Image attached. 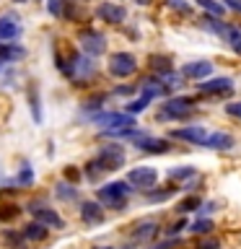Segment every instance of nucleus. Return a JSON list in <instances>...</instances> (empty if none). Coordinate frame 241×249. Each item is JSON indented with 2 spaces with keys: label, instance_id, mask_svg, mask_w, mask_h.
<instances>
[{
  "label": "nucleus",
  "instance_id": "nucleus-1",
  "mask_svg": "<svg viewBox=\"0 0 241 249\" xmlns=\"http://www.w3.org/2000/svg\"><path fill=\"white\" fill-rule=\"evenodd\" d=\"M122 166H124V148L120 143H109L101 145L99 156L86 166V174H88V179H99L101 171H117Z\"/></svg>",
  "mask_w": 241,
  "mask_h": 249
},
{
  "label": "nucleus",
  "instance_id": "nucleus-2",
  "mask_svg": "<svg viewBox=\"0 0 241 249\" xmlns=\"http://www.w3.org/2000/svg\"><path fill=\"white\" fill-rule=\"evenodd\" d=\"M197 109V96H171L161 104L158 120L161 122H182L189 120Z\"/></svg>",
  "mask_w": 241,
  "mask_h": 249
},
{
  "label": "nucleus",
  "instance_id": "nucleus-3",
  "mask_svg": "<svg viewBox=\"0 0 241 249\" xmlns=\"http://www.w3.org/2000/svg\"><path fill=\"white\" fill-rule=\"evenodd\" d=\"M130 192H132V184H130V182H109V184H104V187H99L96 195H99L101 205L114 208V210H122V208H127Z\"/></svg>",
  "mask_w": 241,
  "mask_h": 249
},
{
  "label": "nucleus",
  "instance_id": "nucleus-4",
  "mask_svg": "<svg viewBox=\"0 0 241 249\" xmlns=\"http://www.w3.org/2000/svg\"><path fill=\"white\" fill-rule=\"evenodd\" d=\"M93 122L99 124L104 132H114V130H130L135 127V114H127V112H104V114H96Z\"/></svg>",
  "mask_w": 241,
  "mask_h": 249
},
{
  "label": "nucleus",
  "instance_id": "nucleus-5",
  "mask_svg": "<svg viewBox=\"0 0 241 249\" xmlns=\"http://www.w3.org/2000/svg\"><path fill=\"white\" fill-rule=\"evenodd\" d=\"M132 143H135L143 153H169L171 151V143L166 138H153V135H148V132H143V130H135L132 132Z\"/></svg>",
  "mask_w": 241,
  "mask_h": 249
},
{
  "label": "nucleus",
  "instance_id": "nucleus-6",
  "mask_svg": "<svg viewBox=\"0 0 241 249\" xmlns=\"http://www.w3.org/2000/svg\"><path fill=\"white\" fill-rule=\"evenodd\" d=\"M138 70V60L132 52H114L112 60H109V73L114 78H130L135 75Z\"/></svg>",
  "mask_w": 241,
  "mask_h": 249
},
{
  "label": "nucleus",
  "instance_id": "nucleus-7",
  "mask_svg": "<svg viewBox=\"0 0 241 249\" xmlns=\"http://www.w3.org/2000/svg\"><path fill=\"white\" fill-rule=\"evenodd\" d=\"M197 93L200 96H228V93H233V81L228 75L207 78V81L197 83Z\"/></svg>",
  "mask_w": 241,
  "mask_h": 249
},
{
  "label": "nucleus",
  "instance_id": "nucleus-8",
  "mask_svg": "<svg viewBox=\"0 0 241 249\" xmlns=\"http://www.w3.org/2000/svg\"><path fill=\"white\" fill-rule=\"evenodd\" d=\"M127 182L132 184V190H151V187L158 182V171L153 166H135L127 174Z\"/></svg>",
  "mask_w": 241,
  "mask_h": 249
},
{
  "label": "nucleus",
  "instance_id": "nucleus-9",
  "mask_svg": "<svg viewBox=\"0 0 241 249\" xmlns=\"http://www.w3.org/2000/svg\"><path fill=\"white\" fill-rule=\"evenodd\" d=\"M81 47L88 57H99L106 50V39H104V34H99L93 29H83L81 31Z\"/></svg>",
  "mask_w": 241,
  "mask_h": 249
},
{
  "label": "nucleus",
  "instance_id": "nucleus-10",
  "mask_svg": "<svg viewBox=\"0 0 241 249\" xmlns=\"http://www.w3.org/2000/svg\"><path fill=\"white\" fill-rule=\"evenodd\" d=\"M179 73H182V78H187V81H202V78H207L210 73H213V62H207V60L184 62Z\"/></svg>",
  "mask_w": 241,
  "mask_h": 249
},
{
  "label": "nucleus",
  "instance_id": "nucleus-11",
  "mask_svg": "<svg viewBox=\"0 0 241 249\" xmlns=\"http://www.w3.org/2000/svg\"><path fill=\"white\" fill-rule=\"evenodd\" d=\"M171 138L174 140H187L192 145H202L207 138V130L202 124H189V127H179V130H171Z\"/></svg>",
  "mask_w": 241,
  "mask_h": 249
},
{
  "label": "nucleus",
  "instance_id": "nucleus-12",
  "mask_svg": "<svg viewBox=\"0 0 241 249\" xmlns=\"http://www.w3.org/2000/svg\"><path fill=\"white\" fill-rule=\"evenodd\" d=\"M31 213L36 215V221L42 223V226H47V229H62V218L54 213L52 208H44V205H39V202H31Z\"/></svg>",
  "mask_w": 241,
  "mask_h": 249
},
{
  "label": "nucleus",
  "instance_id": "nucleus-13",
  "mask_svg": "<svg viewBox=\"0 0 241 249\" xmlns=\"http://www.w3.org/2000/svg\"><path fill=\"white\" fill-rule=\"evenodd\" d=\"M96 16L106 23H122L124 18H127V8L117 5V3H101L96 8Z\"/></svg>",
  "mask_w": 241,
  "mask_h": 249
},
{
  "label": "nucleus",
  "instance_id": "nucleus-14",
  "mask_svg": "<svg viewBox=\"0 0 241 249\" xmlns=\"http://www.w3.org/2000/svg\"><path fill=\"white\" fill-rule=\"evenodd\" d=\"M202 145L210 148V151H231V148L236 145V140H233V135H228V132H207V138Z\"/></svg>",
  "mask_w": 241,
  "mask_h": 249
},
{
  "label": "nucleus",
  "instance_id": "nucleus-15",
  "mask_svg": "<svg viewBox=\"0 0 241 249\" xmlns=\"http://www.w3.org/2000/svg\"><path fill=\"white\" fill-rule=\"evenodd\" d=\"M81 218H83V223H88V226H96L104 221V208L99 205V202H91V200H86L83 205H81Z\"/></svg>",
  "mask_w": 241,
  "mask_h": 249
},
{
  "label": "nucleus",
  "instance_id": "nucleus-16",
  "mask_svg": "<svg viewBox=\"0 0 241 249\" xmlns=\"http://www.w3.org/2000/svg\"><path fill=\"white\" fill-rule=\"evenodd\" d=\"M205 31H210V34H215V36H221V39H225V31H228V23H225L223 18H218V16H210V13H205L202 18L197 21Z\"/></svg>",
  "mask_w": 241,
  "mask_h": 249
},
{
  "label": "nucleus",
  "instance_id": "nucleus-17",
  "mask_svg": "<svg viewBox=\"0 0 241 249\" xmlns=\"http://www.w3.org/2000/svg\"><path fill=\"white\" fill-rule=\"evenodd\" d=\"M155 233H158V223H155L153 218H148V221H140L135 229H132V241H151Z\"/></svg>",
  "mask_w": 241,
  "mask_h": 249
},
{
  "label": "nucleus",
  "instance_id": "nucleus-18",
  "mask_svg": "<svg viewBox=\"0 0 241 249\" xmlns=\"http://www.w3.org/2000/svg\"><path fill=\"white\" fill-rule=\"evenodd\" d=\"M47 8H50V13L54 16V18H73L75 16V8H73L70 0H50Z\"/></svg>",
  "mask_w": 241,
  "mask_h": 249
},
{
  "label": "nucleus",
  "instance_id": "nucleus-19",
  "mask_svg": "<svg viewBox=\"0 0 241 249\" xmlns=\"http://www.w3.org/2000/svg\"><path fill=\"white\" fill-rule=\"evenodd\" d=\"M21 34V26L18 21L11 18V16H5V18H0V42H11Z\"/></svg>",
  "mask_w": 241,
  "mask_h": 249
},
{
  "label": "nucleus",
  "instance_id": "nucleus-20",
  "mask_svg": "<svg viewBox=\"0 0 241 249\" xmlns=\"http://www.w3.org/2000/svg\"><path fill=\"white\" fill-rule=\"evenodd\" d=\"M194 177H197V169L194 166H174V169H169L171 182H187V179H194Z\"/></svg>",
  "mask_w": 241,
  "mask_h": 249
},
{
  "label": "nucleus",
  "instance_id": "nucleus-21",
  "mask_svg": "<svg viewBox=\"0 0 241 249\" xmlns=\"http://www.w3.org/2000/svg\"><path fill=\"white\" fill-rule=\"evenodd\" d=\"M151 70L155 75H166V73H171V60L169 57H163V54H153L151 57Z\"/></svg>",
  "mask_w": 241,
  "mask_h": 249
},
{
  "label": "nucleus",
  "instance_id": "nucleus-22",
  "mask_svg": "<svg viewBox=\"0 0 241 249\" xmlns=\"http://www.w3.org/2000/svg\"><path fill=\"white\" fill-rule=\"evenodd\" d=\"M223 42H228L231 50L241 54V29H239V26H231V23H228V31H225V39H223Z\"/></svg>",
  "mask_w": 241,
  "mask_h": 249
},
{
  "label": "nucleus",
  "instance_id": "nucleus-23",
  "mask_svg": "<svg viewBox=\"0 0 241 249\" xmlns=\"http://www.w3.org/2000/svg\"><path fill=\"white\" fill-rule=\"evenodd\" d=\"M197 5H200V8H205V13L218 16V18H223V13H225V5H223V3H218V0H197Z\"/></svg>",
  "mask_w": 241,
  "mask_h": 249
},
{
  "label": "nucleus",
  "instance_id": "nucleus-24",
  "mask_svg": "<svg viewBox=\"0 0 241 249\" xmlns=\"http://www.w3.org/2000/svg\"><path fill=\"white\" fill-rule=\"evenodd\" d=\"M26 239H31V241H42V239H47V226H42V223H31V226H26Z\"/></svg>",
  "mask_w": 241,
  "mask_h": 249
},
{
  "label": "nucleus",
  "instance_id": "nucleus-25",
  "mask_svg": "<svg viewBox=\"0 0 241 249\" xmlns=\"http://www.w3.org/2000/svg\"><path fill=\"white\" fill-rule=\"evenodd\" d=\"M200 205H202V200L197 197V195H189V197H184L182 202H179L176 210L179 213H192V210H200Z\"/></svg>",
  "mask_w": 241,
  "mask_h": 249
},
{
  "label": "nucleus",
  "instance_id": "nucleus-26",
  "mask_svg": "<svg viewBox=\"0 0 241 249\" xmlns=\"http://www.w3.org/2000/svg\"><path fill=\"white\" fill-rule=\"evenodd\" d=\"M21 57H23L21 47H0V62H13V60H21Z\"/></svg>",
  "mask_w": 241,
  "mask_h": 249
},
{
  "label": "nucleus",
  "instance_id": "nucleus-27",
  "mask_svg": "<svg viewBox=\"0 0 241 249\" xmlns=\"http://www.w3.org/2000/svg\"><path fill=\"white\" fill-rule=\"evenodd\" d=\"M213 229H215V226H213V221H207V218H197V221L189 226V231L192 233H200V236H207Z\"/></svg>",
  "mask_w": 241,
  "mask_h": 249
},
{
  "label": "nucleus",
  "instance_id": "nucleus-28",
  "mask_svg": "<svg viewBox=\"0 0 241 249\" xmlns=\"http://www.w3.org/2000/svg\"><path fill=\"white\" fill-rule=\"evenodd\" d=\"M153 99H148V96H140V99H135V101H130L127 107H124V112L127 114H140L143 109H148V104H151Z\"/></svg>",
  "mask_w": 241,
  "mask_h": 249
},
{
  "label": "nucleus",
  "instance_id": "nucleus-29",
  "mask_svg": "<svg viewBox=\"0 0 241 249\" xmlns=\"http://www.w3.org/2000/svg\"><path fill=\"white\" fill-rule=\"evenodd\" d=\"M194 249H221V239L213 236V233H207V236H200Z\"/></svg>",
  "mask_w": 241,
  "mask_h": 249
},
{
  "label": "nucleus",
  "instance_id": "nucleus-30",
  "mask_svg": "<svg viewBox=\"0 0 241 249\" xmlns=\"http://www.w3.org/2000/svg\"><path fill=\"white\" fill-rule=\"evenodd\" d=\"M29 101H31V112H34V120L42 122V112H39V99H36V86H29Z\"/></svg>",
  "mask_w": 241,
  "mask_h": 249
},
{
  "label": "nucleus",
  "instance_id": "nucleus-31",
  "mask_svg": "<svg viewBox=\"0 0 241 249\" xmlns=\"http://www.w3.org/2000/svg\"><path fill=\"white\" fill-rule=\"evenodd\" d=\"M57 197H62V200H75V197H78V192H75V187H70V184H65V182H60V184H57Z\"/></svg>",
  "mask_w": 241,
  "mask_h": 249
},
{
  "label": "nucleus",
  "instance_id": "nucleus-32",
  "mask_svg": "<svg viewBox=\"0 0 241 249\" xmlns=\"http://www.w3.org/2000/svg\"><path fill=\"white\" fill-rule=\"evenodd\" d=\"M18 213H21L18 205H0V221H13Z\"/></svg>",
  "mask_w": 241,
  "mask_h": 249
},
{
  "label": "nucleus",
  "instance_id": "nucleus-33",
  "mask_svg": "<svg viewBox=\"0 0 241 249\" xmlns=\"http://www.w3.org/2000/svg\"><path fill=\"white\" fill-rule=\"evenodd\" d=\"M31 182H34V171H31V166H21V171H18V184H21V187H29Z\"/></svg>",
  "mask_w": 241,
  "mask_h": 249
},
{
  "label": "nucleus",
  "instance_id": "nucleus-34",
  "mask_svg": "<svg viewBox=\"0 0 241 249\" xmlns=\"http://www.w3.org/2000/svg\"><path fill=\"white\" fill-rule=\"evenodd\" d=\"M166 3H169V8H174L179 13H192V5L187 0H166Z\"/></svg>",
  "mask_w": 241,
  "mask_h": 249
},
{
  "label": "nucleus",
  "instance_id": "nucleus-35",
  "mask_svg": "<svg viewBox=\"0 0 241 249\" xmlns=\"http://www.w3.org/2000/svg\"><path fill=\"white\" fill-rule=\"evenodd\" d=\"M171 195H174V187H171V190H161V192H151V190H148V200H151V202H161V200L171 197Z\"/></svg>",
  "mask_w": 241,
  "mask_h": 249
},
{
  "label": "nucleus",
  "instance_id": "nucleus-36",
  "mask_svg": "<svg viewBox=\"0 0 241 249\" xmlns=\"http://www.w3.org/2000/svg\"><path fill=\"white\" fill-rule=\"evenodd\" d=\"M225 114H228V117H239V120H241V101H233V104H225Z\"/></svg>",
  "mask_w": 241,
  "mask_h": 249
},
{
  "label": "nucleus",
  "instance_id": "nucleus-37",
  "mask_svg": "<svg viewBox=\"0 0 241 249\" xmlns=\"http://www.w3.org/2000/svg\"><path fill=\"white\" fill-rule=\"evenodd\" d=\"M138 91V86H120L114 93H120V96H130V93H135Z\"/></svg>",
  "mask_w": 241,
  "mask_h": 249
},
{
  "label": "nucleus",
  "instance_id": "nucleus-38",
  "mask_svg": "<svg viewBox=\"0 0 241 249\" xmlns=\"http://www.w3.org/2000/svg\"><path fill=\"white\" fill-rule=\"evenodd\" d=\"M65 177L70 179V182H78V179H81V171L73 169V166H68V169H65Z\"/></svg>",
  "mask_w": 241,
  "mask_h": 249
},
{
  "label": "nucleus",
  "instance_id": "nucleus-39",
  "mask_svg": "<svg viewBox=\"0 0 241 249\" xmlns=\"http://www.w3.org/2000/svg\"><path fill=\"white\" fill-rule=\"evenodd\" d=\"M104 99H106L104 93H99V96H93V99L86 101V107H88V109H93V107H101V101H104Z\"/></svg>",
  "mask_w": 241,
  "mask_h": 249
},
{
  "label": "nucleus",
  "instance_id": "nucleus-40",
  "mask_svg": "<svg viewBox=\"0 0 241 249\" xmlns=\"http://www.w3.org/2000/svg\"><path fill=\"white\" fill-rule=\"evenodd\" d=\"M184 226H187V221H176V223H174V226H171V229H169V236H176V233L182 231Z\"/></svg>",
  "mask_w": 241,
  "mask_h": 249
},
{
  "label": "nucleus",
  "instance_id": "nucleus-41",
  "mask_svg": "<svg viewBox=\"0 0 241 249\" xmlns=\"http://www.w3.org/2000/svg\"><path fill=\"white\" fill-rule=\"evenodd\" d=\"M215 210V202H202L200 205V215H207V213H213Z\"/></svg>",
  "mask_w": 241,
  "mask_h": 249
},
{
  "label": "nucleus",
  "instance_id": "nucleus-42",
  "mask_svg": "<svg viewBox=\"0 0 241 249\" xmlns=\"http://www.w3.org/2000/svg\"><path fill=\"white\" fill-rule=\"evenodd\" d=\"M223 5L228 8V11H239V13H241V0H225Z\"/></svg>",
  "mask_w": 241,
  "mask_h": 249
},
{
  "label": "nucleus",
  "instance_id": "nucleus-43",
  "mask_svg": "<svg viewBox=\"0 0 241 249\" xmlns=\"http://www.w3.org/2000/svg\"><path fill=\"white\" fill-rule=\"evenodd\" d=\"M138 3H140V5H148V3H151V0H138Z\"/></svg>",
  "mask_w": 241,
  "mask_h": 249
},
{
  "label": "nucleus",
  "instance_id": "nucleus-44",
  "mask_svg": "<svg viewBox=\"0 0 241 249\" xmlns=\"http://www.w3.org/2000/svg\"><path fill=\"white\" fill-rule=\"evenodd\" d=\"M96 249H114V247H96Z\"/></svg>",
  "mask_w": 241,
  "mask_h": 249
},
{
  "label": "nucleus",
  "instance_id": "nucleus-45",
  "mask_svg": "<svg viewBox=\"0 0 241 249\" xmlns=\"http://www.w3.org/2000/svg\"><path fill=\"white\" fill-rule=\"evenodd\" d=\"M13 3H23V0H13Z\"/></svg>",
  "mask_w": 241,
  "mask_h": 249
},
{
  "label": "nucleus",
  "instance_id": "nucleus-46",
  "mask_svg": "<svg viewBox=\"0 0 241 249\" xmlns=\"http://www.w3.org/2000/svg\"><path fill=\"white\" fill-rule=\"evenodd\" d=\"M127 249H130V247H127Z\"/></svg>",
  "mask_w": 241,
  "mask_h": 249
}]
</instances>
